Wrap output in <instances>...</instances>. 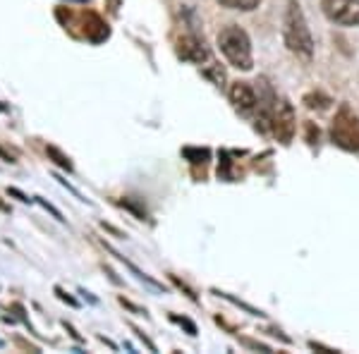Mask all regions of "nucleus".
<instances>
[{
    "label": "nucleus",
    "mask_w": 359,
    "mask_h": 354,
    "mask_svg": "<svg viewBox=\"0 0 359 354\" xmlns=\"http://www.w3.org/2000/svg\"><path fill=\"white\" fill-rule=\"evenodd\" d=\"M69 3H89V0H69Z\"/></svg>",
    "instance_id": "obj_20"
},
{
    "label": "nucleus",
    "mask_w": 359,
    "mask_h": 354,
    "mask_svg": "<svg viewBox=\"0 0 359 354\" xmlns=\"http://www.w3.org/2000/svg\"><path fill=\"white\" fill-rule=\"evenodd\" d=\"M170 318H172L175 323H180V326L187 328V333H189V335H196V326H194L192 321H189V318H182V316H170Z\"/></svg>",
    "instance_id": "obj_14"
},
{
    "label": "nucleus",
    "mask_w": 359,
    "mask_h": 354,
    "mask_svg": "<svg viewBox=\"0 0 359 354\" xmlns=\"http://www.w3.org/2000/svg\"><path fill=\"white\" fill-rule=\"evenodd\" d=\"M262 127L264 130H271L273 132V137L278 139L280 144H290L292 142V137H294V110L290 106V101H276L271 103L269 108H264V113H262Z\"/></svg>",
    "instance_id": "obj_3"
},
{
    "label": "nucleus",
    "mask_w": 359,
    "mask_h": 354,
    "mask_svg": "<svg viewBox=\"0 0 359 354\" xmlns=\"http://www.w3.org/2000/svg\"><path fill=\"white\" fill-rule=\"evenodd\" d=\"M0 158H3L5 163H15V156H13V154H8V151H5L3 147H0Z\"/></svg>",
    "instance_id": "obj_18"
},
{
    "label": "nucleus",
    "mask_w": 359,
    "mask_h": 354,
    "mask_svg": "<svg viewBox=\"0 0 359 354\" xmlns=\"http://www.w3.org/2000/svg\"><path fill=\"white\" fill-rule=\"evenodd\" d=\"M283 36H285V46L294 55L304 57V60H309V57L314 55V39H311V32H309V27H306L304 13L297 0H287Z\"/></svg>",
    "instance_id": "obj_1"
},
{
    "label": "nucleus",
    "mask_w": 359,
    "mask_h": 354,
    "mask_svg": "<svg viewBox=\"0 0 359 354\" xmlns=\"http://www.w3.org/2000/svg\"><path fill=\"white\" fill-rule=\"evenodd\" d=\"M55 294H57V297H60L62 301H67L69 306H79V301L74 299V297H69V294H67V292H65V290H62V287H55Z\"/></svg>",
    "instance_id": "obj_16"
},
{
    "label": "nucleus",
    "mask_w": 359,
    "mask_h": 354,
    "mask_svg": "<svg viewBox=\"0 0 359 354\" xmlns=\"http://www.w3.org/2000/svg\"><path fill=\"white\" fill-rule=\"evenodd\" d=\"M36 201H39V204H41V206H43V208H46V211H48V213H53V216H55L57 220H60V223H62V220H65V218H62V213H60V211H57V208H55V206H50V204H48V201L39 199V196H36Z\"/></svg>",
    "instance_id": "obj_17"
},
{
    "label": "nucleus",
    "mask_w": 359,
    "mask_h": 354,
    "mask_svg": "<svg viewBox=\"0 0 359 354\" xmlns=\"http://www.w3.org/2000/svg\"><path fill=\"white\" fill-rule=\"evenodd\" d=\"M0 110H5V106H3V103H0Z\"/></svg>",
    "instance_id": "obj_21"
},
{
    "label": "nucleus",
    "mask_w": 359,
    "mask_h": 354,
    "mask_svg": "<svg viewBox=\"0 0 359 354\" xmlns=\"http://www.w3.org/2000/svg\"><path fill=\"white\" fill-rule=\"evenodd\" d=\"M225 8H233V10H254L262 0H218Z\"/></svg>",
    "instance_id": "obj_11"
},
{
    "label": "nucleus",
    "mask_w": 359,
    "mask_h": 354,
    "mask_svg": "<svg viewBox=\"0 0 359 354\" xmlns=\"http://www.w3.org/2000/svg\"><path fill=\"white\" fill-rule=\"evenodd\" d=\"M82 22H84V36H86V41H91V43L106 41L108 34H111L108 25L96 13H82Z\"/></svg>",
    "instance_id": "obj_8"
},
{
    "label": "nucleus",
    "mask_w": 359,
    "mask_h": 354,
    "mask_svg": "<svg viewBox=\"0 0 359 354\" xmlns=\"http://www.w3.org/2000/svg\"><path fill=\"white\" fill-rule=\"evenodd\" d=\"M304 103H306V108H311V110H326L331 106V98L323 94H306Z\"/></svg>",
    "instance_id": "obj_10"
},
{
    "label": "nucleus",
    "mask_w": 359,
    "mask_h": 354,
    "mask_svg": "<svg viewBox=\"0 0 359 354\" xmlns=\"http://www.w3.org/2000/svg\"><path fill=\"white\" fill-rule=\"evenodd\" d=\"M230 101L235 103L237 110H242V113H249V110L257 108V91L252 89L247 82H235L230 86Z\"/></svg>",
    "instance_id": "obj_7"
},
{
    "label": "nucleus",
    "mask_w": 359,
    "mask_h": 354,
    "mask_svg": "<svg viewBox=\"0 0 359 354\" xmlns=\"http://www.w3.org/2000/svg\"><path fill=\"white\" fill-rule=\"evenodd\" d=\"M182 156L187 161H192V163H201V165L208 161V151L206 149H184Z\"/></svg>",
    "instance_id": "obj_12"
},
{
    "label": "nucleus",
    "mask_w": 359,
    "mask_h": 354,
    "mask_svg": "<svg viewBox=\"0 0 359 354\" xmlns=\"http://www.w3.org/2000/svg\"><path fill=\"white\" fill-rule=\"evenodd\" d=\"M323 15L340 27H359V0H323Z\"/></svg>",
    "instance_id": "obj_5"
},
{
    "label": "nucleus",
    "mask_w": 359,
    "mask_h": 354,
    "mask_svg": "<svg viewBox=\"0 0 359 354\" xmlns=\"http://www.w3.org/2000/svg\"><path fill=\"white\" fill-rule=\"evenodd\" d=\"M0 211H3V213H10V206H8V204H5V201H3V199H0Z\"/></svg>",
    "instance_id": "obj_19"
},
{
    "label": "nucleus",
    "mask_w": 359,
    "mask_h": 354,
    "mask_svg": "<svg viewBox=\"0 0 359 354\" xmlns=\"http://www.w3.org/2000/svg\"><path fill=\"white\" fill-rule=\"evenodd\" d=\"M46 154H48V158L53 161L57 168H62V170L72 172V161H69L67 156L62 154V151L57 149V147H46Z\"/></svg>",
    "instance_id": "obj_9"
},
{
    "label": "nucleus",
    "mask_w": 359,
    "mask_h": 354,
    "mask_svg": "<svg viewBox=\"0 0 359 354\" xmlns=\"http://www.w3.org/2000/svg\"><path fill=\"white\" fill-rule=\"evenodd\" d=\"M3 345H5V342H3V340H0V347H3Z\"/></svg>",
    "instance_id": "obj_22"
},
{
    "label": "nucleus",
    "mask_w": 359,
    "mask_h": 354,
    "mask_svg": "<svg viewBox=\"0 0 359 354\" xmlns=\"http://www.w3.org/2000/svg\"><path fill=\"white\" fill-rule=\"evenodd\" d=\"M120 206L130 208V211H132V213H135V216H137V218H142V220H144V218H147V211H144V208H139L137 204H132V201H130V199H123V201H120Z\"/></svg>",
    "instance_id": "obj_13"
},
{
    "label": "nucleus",
    "mask_w": 359,
    "mask_h": 354,
    "mask_svg": "<svg viewBox=\"0 0 359 354\" xmlns=\"http://www.w3.org/2000/svg\"><path fill=\"white\" fill-rule=\"evenodd\" d=\"M8 194H10V196H15V199H20L22 204H32V201H34V199H29L25 191H20V189H15V187H8Z\"/></svg>",
    "instance_id": "obj_15"
},
{
    "label": "nucleus",
    "mask_w": 359,
    "mask_h": 354,
    "mask_svg": "<svg viewBox=\"0 0 359 354\" xmlns=\"http://www.w3.org/2000/svg\"><path fill=\"white\" fill-rule=\"evenodd\" d=\"M177 55L182 57L184 62H194V65H201L204 60H208V50L204 41L194 34H187V36L177 39V46H175Z\"/></svg>",
    "instance_id": "obj_6"
},
{
    "label": "nucleus",
    "mask_w": 359,
    "mask_h": 354,
    "mask_svg": "<svg viewBox=\"0 0 359 354\" xmlns=\"http://www.w3.org/2000/svg\"><path fill=\"white\" fill-rule=\"evenodd\" d=\"M331 137L338 147L347 151H359V120L350 113V108H340L338 118L333 120Z\"/></svg>",
    "instance_id": "obj_4"
},
{
    "label": "nucleus",
    "mask_w": 359,
    "mask_h": 354,
    "mask_svg": "<svg viewBox=\"0 0 359 354\" xmlns=\"http://www.w3.org/2000/svg\"><path fill=\"white\" fill-rule=\"evenodd\" d=\"M218 48L225 60L237 69H252V41L247 32L237 25H228L218 34Z\"/></svg>",
    "instance_id": "obj_2"
}]
</instances>
